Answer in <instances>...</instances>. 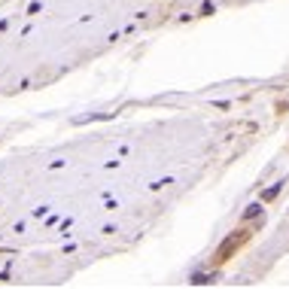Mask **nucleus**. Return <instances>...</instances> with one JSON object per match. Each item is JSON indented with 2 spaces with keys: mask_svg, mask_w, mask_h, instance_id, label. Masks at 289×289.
Masks as SVG:
<instances>
[{
  "mask_svg": "<svg viewBox=\"0 0 289 289\" xmlns=\"http://www.w3.org/2000/svg\"><path fill=\"white\" fill-rule=\"evenodd\" d=\"M277 192H280V183H274V186H271V189H268V192H265V201H271V198H274V195H277Z\"/></svg>",
  "mask_w": 289,
  "mask_h": 289,
  "instance_id": "1",
  "label": "nucleus"
}]
</instances>
